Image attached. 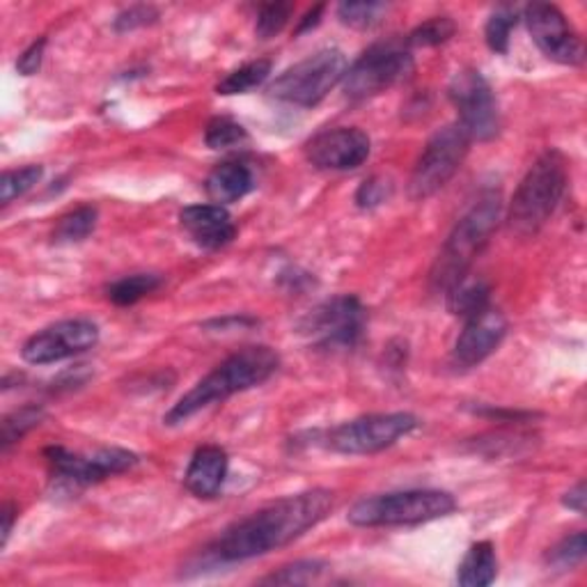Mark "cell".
Masks as SVG:
<instances>
[{"label":"cell","mask_w":587,"mask_h":587,"mask_svg":"<svg viewBox=\"0 0 587 587\" xmlns=\"http://www.w3.org/2000/svg\"><path fill=\"white\" fill-rule=\"evenodd\" d=\"M55 489L62 494H78L97 482L120 475L138 464V457L122 448H101L95 452H70L60 446L45 450Z\"/></svg>","instance_id":"cell-9"},{"label":"cell","mask_w":587,"mask_h":587,"mask_svg":"<svg viewBox=\"0 0 587 587\" xmlns=\"http://www.w3.org/2000/svg\"><path fill=\"white\" fill-rule=\"evenodd\" d=\"M280 367V355L264 345L246 347L225 359L216 370L188 390L182 400L163 415L165 425H182L196 413L225 402L227 397L268 382Z\"/></svg>","instance_id":"cell-2"},{"label":"cell","mask_w":587,"mask_h":587,"mask_svg":"<svg viewBox=\"0 0 587 587\" xmlns=\"http://www.w3.org/2000/svg\"><path fill=\"white\" fill-rule=\"evenodd\" d=\"M386 14L384 3H342L338 8V16L345 26L355 30H367L376 26Z\"/></svg>","instance_id":"cell-32"},{"label":"cell","mask_w":587,"mask_h":587,"mask_svg":"<svg viewBox=\"0 0 587 587\" xmlns=\"http://www.w3.org/2000/svg\"><path fill=\"white\" fill-rule=\"evenodd\" d=\"M500 193L496 188H487V191H482L477 200L469 207V212L457 221L432 266L429 280L436 291H448L459 280L469 276L471 264L494 235L500 221Z\"/></svg>","instance_id":"cell-3"},{"label":"cell","mask_w":587,"mask_h":587,"mask_svg":"<svg viewBox=\"0 0 587 587\" xmlns=\"http://www.w3.org/2000/svg\"><path fill=\"white\" fill-rule=\"evenodd\" d=\"M585 502H587V491H585V482H578L574 489H570L562 498V505L574 510L576 514H585Z\"/></svg>","instance_id":"cell-37"},{"label":"cell","mask_w":587,"mask_h":587,"mask_svg":"<svg viewBox=\"0 0 587 587\" xmlns=\"http://www.w3.org/2000/svg\"><path fill=\"white\" fill-rule=\"evenodd\" d=\"M411 72L413 55L409 45L397 39L379 41L347 70L342 78L345 92L351 99H370L402 83Z\"/></svg>","instance_id":"cell-8"},{"label":"cell","mask_w":587,"mask_h":587,"mask_svg":"<svg viewBox=\"0 0 587 587\" xmlns=\"http://www.w3.org/2000/svg\"><path fill=\"white\" fill-rule=\"evenodd\" d=\"M417 417L411 413H374L355 417L351 423L335 427L326 436V446L340 454H374L411 434Z\"/></svg>","instance_id":"cell-11"},{"label":"cell","mask_w":587,"mask_h":587,"mask_svg":"<svg viewBox=\"0 0 587 587\" xmlns=\"http://www.w3.org/2000/svg\"><path fill=\"white\" fill-rule=\"evenodd\" d=\"M243 140H246V129L233 117H214L207 124L204 142L212 147V150H227V147H235Z\"/></svg>","instance_id":"cell-31"},{"label":"cell","mask_w":587,"mask_h":587,"mask_svg":"<svg viewBox=\"0 0 587 587\" xmlns=\"http://www.w3.org/2000/svg\"><path fill=\"white\" fill-rule=\"evenodd\" d=\"M161 285V276L157 274H134L113 283L109 287V299L115 305H134L147 294H152Z\"/></svg>","instance_id":"cell-25"},{"label":"cell","mask_w":587,"mask_h":587,"mask_svg":"<svg viewBox=\"0 0 587 587\" xmlns=\"http://www.w3.org/2000/svg\"><path fill=\"white\" fill-rule=\"evenodd\" d=\"M326 572V562L322 560H299L280 567L271 576L262 578L260 583L264 585H308L312 580H317Z\"/></svg>","instance_id":"cell-27"},{"label":"cell","mask_w":587,"mask_h":587,"mask_svg":"<svg viewBox=\"0 0 587 587\" xmlns=\"http://www.w3.org/2000/svg\"><path fill=\"white\" fill-rule=\"evenodd\" d=\"M471 142V136L461 129L459 122L438 129L425 145L421 159L415 161L409 179V198L421 202L438 193L459 173Z\"/></svg>","instance_id":"cell-7"},{"label":"cell","mask_w":587,"mask_h":587,"mask_svg":"<svg viewBox=\"0 0 587 587\" xmlns=\"http://www.w3.org/2000/svg\"><path fill=\"white\" fill-rule=\"evenodd\" d=\"M97 218L99 214L95 207H78L74 209V212L65 214L58 221L53 229V239L58 243H76V241L88 239L95 233Z\"/></svg>","instance_id":"cell-23"},{"label":"cell","mask_w":587,"mask_h":587,"mask_svg":"<svg viewBox=\"0 0 587 587\" xmlns=\"http://www.w3.org/2000/svg\"><path fill=\"white\" fill-rule=\"evenodd\" d=\"M523 18L544 55L560 65H580L585 58L583 39L555 5L533 3L523 10Z\"/></svg>","instance_id":"cell-14"},{"label":"cell","mask_w":587,"mask_h":587,"mask_svg":"<svg viewBox=\"0 0 587 587\" xmlns=\"http://www.w3.org/2000/svg\"><path fill=\"white\" fill-rule=\"evenodd\" d=\"M516 21H519V14L512 8H500L491 14V18L487 21L485 37H487V45L494 53H508L510 35L516 26Z\"/></svg>","instance_id":"cell-30"},{"label":"cell","mask_w":587,"mask_h":587,"mask_svg":"<svg viewBox=\"0 0 587 587\" xmlns=\"http://www.w3.org/2000/svg\"><path fill=\"white\" fill-rule=\"evenodd\" d=\"M179 223L186 229V235L204 250L225 248L237 237V225L227 209L221 204L184 207Z\"/></svg>","instance_id":"cell-17"},{"label":"cell","mask_w":587,"mask_h":587,"mask_svg":"<svg viewBox=\"0 0 587 587\" xmlns=\"http://www.w3.org/2000/svg\"><path fill=\"white\" fill-rule=\"evenodd\" d=\"M498 560L491 541H477L469 549L466 558L461 560L457 583L461 587H487L496 580Z\"/></svg>","instance_id":"cell-20"},{"label":"cell","mask_w":587,"mask_h":587,"mask_svg":"<svg viewBox=\"0 0 587 587\" xmlns=\"http://www.w3.org/2000/svg\"><path fill=\"white\" fill-rule=\"evenodd\" d=\"M99 342V326L90 320H65L47 326L26 340L21 355L30 365H51L86 353Z\"/></svg>","instance_id":"cell-13"},{"label":"cell","mask_w":587,"mask_h":587,"mask_svg":"<svg viewBox=\"0 0 587 587\" xmlns=\"http://www.w3.org/2000/svg\"><path fill=\"white\" fill-rule=\"evenodd\" d=\"M587 555V537L585 533H574L560 539L553 549L547 553V564L555 572H572L583 564Z\"/></svg>","instance_id":"cell-26"},{"label":"cell","mask_w":587,"mask_h":587,"mask_svg":"<svg viewBox=\"0 0 587 587\" xmlns=\"http://www.w3.org/2000/svg\"><path fill=\"white\" fill-rule=\"evenodd\" d=\"M159 18V12L150 5H134L129 10H124L115 16V30L117 33H129V30H136V28H145L154 24V21Z\"/></svg>","instance_id":"cell-35"},{"label":"cell","mask_w":587,"mask_h":587,"mask_svg":"<svg viewBox=\"0 0 587 587\" xmlns=\"http://www.w3.org/2000/svg\"><path fill=\"white\" fill-rule=\"evenodd\" d=\"M289 16H291V5L289 3H268V5H264L260 10V14H258V26H255L258 37L260 39L276 37L287 26Z\"/></svg>","instance_id":"cell-33"},{"label":"cell","mask_w":587,"mask_h":587,"mask_svg":"<svg viewBox=\"0 0 587 587\" xmlns=\"http://www.w3.org/2000/svg\"><path fill=\"white\" fill-rule=\"evenodd\" d=\"M47 413L41 407L28 404L12 411L10 415L3 417V425H0V448L10 450L16 440L24 438L30 429H35L41 421H45Z\"/></svg>","instance_id":"cell-24"},{"label":"cell","mask_w":587,"mask_h":587,"mask_svg":"<svg viewBox=\"0 0 587 587\" xmlns=\"http://www.w3.org/2000/svg\"><path fill=\"white\" fill-rule=\"evenodd\" d=\"M454 33H457V26L450 16H434L409 35L407 45H409V49L438 47V45H444V41H448Z\"/></svg>","instance_id":"cell-28"},{"label":"cell","mask_w":587,"mask_h":587,"mask_svg":"<svg viewBox=\"0 0 587 587\" xmlns=\"http://www.w3.org/2000/svg\"><path fill=\"white\" fill-rule=\"evenodd\" d=\"M204 188L216 204H229L246 198L255 188L253 171L241 161H225L209 173Z\"/></svg>","instance_id":"cell-19"},{"label":"cell","mask_w":587,"mask_h":587,"mask_svg":"<svg viewBox=\"0 0 587 587\" xmlns=\"http://www.w3.org/2000/svg\"><path fill=\"white\" fill-rule=\"evenodd\" d=\"M45 49H47V39L41 37L37 41H33V45L18 55L16 60V72L21 76H33L39 72L41 67V58H45Z\"/></svg>","instance_id":"cell-36"},{"label":"cell","mask_w":587,"mask_h":587,"mask_svg":"<svg viewBox=\"0 0 587 587\" xmlns=\"http://www.w3.org/2000/svg\"><path fill=\"white\" fill-rule=\"evenodd\" d=\"M268 74H271V60L268 58L253 60V62H248V65L235 70L233 74H227L216 86V92L218 95L250 92V90H255L258 86H262V83L268 78Z\"/></svg>","instance_id":"cell-22"},{"label":"cell","mask_w":587,"mask_h":587,"mask_svg":"<svg viewBox=\"0 0 587 587\" xmlns=\"http://www.w3.org/2000/svg\"><path fill=\"white\" fill-rule=\"evenodd\" d=\"M229 459L218 446H202L196 450L186 469L184 485L198 498H216L225 485Z\"/></svg>","instance_id":"cell-18"},{"label":"cell","mask_w":587,"mask_h":587,"mask_svg":"<svg viewBox=\"0 0 587 587\" xmlns=\"http://www.w3.org/2000/svg\"><path fill=\"white\" fill-rule=\"evenodd\" d=\"M41 175H45L41 165H26L18 167V171L3 173V177H0V202L10 204L12 200L26 196L35 184H39Z\"/></svg>","instance_id":"cell-29"},{"label":"cell","mask_w":587,"mask_h":587,"mask_svg":"<svg viewBox=\"0 0 587 587\" xmlns=\"http://www.w3.org/2000/svg\"><path fill=\"white\" fill-rule=\"evenodd\" d=\"M392 193V184L386 177H370L361 184L359 193H355V204L361 209H374L384 204Z\"/></svg>","instance_id":"cell-34"},{"label":"cell","mask_w":587,"mask_h":587,"mask_svg":"<svg viewBox=\"0 0 587 587\" xmlns=\"http://www.w3.org/2000/svg\"><path fill=\"white\" fill-rule=\"evenodd\" d=\"M365 308L355 297H335L312 308L299 330L320 349H353L363 338Z\"/></svg>","instance_id":"cell-10"},{"label":"cell","mask_w":587,"mask_h":587,"mask_svg":"<svg viewBox=\"0 0 587 587\" xmlns=\"http://www.w3.org/2000/svg\"><path fill=\"white\" fill-rule=\"evenodd\" d=\"M349 65L340 49H322L285 70L268 86V95L299 109H314L345 78Z\"/></svg>","instance_id":"cell-6"},{"label":"cell","mask_w":587,"mask_h":587,"mask_svg":"<svg viewBox=\"0 0 587 587\" xmlns=\"http://www.w3.org/2000/svg\"><path fill=\"white\" fill-rule=\"evenodd\" d=\"M508 335L505 314L496 308H485L466 320L464 330L454 342L452 365L457 370H471L485 363L489 355L500 347Z\"/></svg>","instance_id":"cell-16"},{"label":"cell","mask_w":587,"mask_h":587,"mask_svg":"<svg viewBox=\"0 0 587 587\" xmlns=\"http://www.w3.org/2000/svg\"><path fill=\"white\" fill-rule=\"evenodd\" d=\"M0 519H3V541H0V547L5 549V544L12 535V526H14V519H16V508L14 502H5L3 510H0Z\"/></svg>","instance_id":"cell-38"},{"label":"cell","mask_w":587,"mask_h":587,"mask_svg":"<svg viewBox=\"0 0 587 587\" xmlns=\"http://www.w3.org/2000/svg\"><path fill=\"white\" fill-rule=\"evenodd\" d=\"M448 310L457 317H473V314L489 308V285L485 280H471L469 276L464 280H459L454 287L448 291Z\"/></svg>","instance_id":"cell-21"},{"label":"cell","mask_w":587,"mask_h":587,"mask_svg":"<svg viewBox=\"0 0 587 587\" xmlns=\"http://www.w3.org/2000/svg\"><path fill=\"white\" fill-rule=\"evenodd\" d=\"M333 510V494L328 489H312L297 496H285L268 502L262 510L227 526L204 555L212 562H243L271 551H278L294 539L303 537Z\"/></svg>","instance_id":"cell-1"},{"label":"cell","mask_w":587,"mask_h":587,"mask_svg":"<svg viewBox=\"0 0 587 587\" xmlns=\"http://www.w3.org/2000/svg\"><path fill=\"white\" fill-rule=\"evenodd\" d=\"M567 188V161L558 152H544L521 179L510 207V229L519 237H535L551 221Z\"/></svg>","instance_id":"cell-4"},{"label":"cell","mask_w":587,"mask_h":587,"mask_svg":"<svg viewBox=\"0 0 587 587\" xmlns=\"http://www.w3.org/2000/svg\"><path fill=\"white\" fill-rule=\"evenodd\" d=\"M448 95L459 111V124L471 140L487 142L500 132L498 103L487 78L477 70H461L450 80Z\"/></svg>","instance_id":"cell-12"},{"label":"cell","mask_w":587,"mask_h":587,"mask_svg":"<svg viewBox=\"0 0 587 587\" xmlns=\"http://www.w3.org/2000/svg\"><path fill=\"white\" fill-rule=\"evenodd\" d=\"M454 510L457 500L448 491L413 489L359 500L349 510L347 519L359 528H392L444 519Z\"/></svg>","instance_id":"cell-5"},{"label":"cell","mask_w":587,"mask_h":587,"mask_svg":"<svg viewBox=\"0 0 587 587\" xmlns=\"http://www.w3.org/2000/svg\"><path fill=\"white\" fill-rule=\"evenodd\" d=\"M372 152L370 136L359 127H338L322 132L305 145V157L322 171H355Z\"/></svg>","instance_id":"cell-15"},{"label":"cell","mask_w":587,"mask_h":587,"mask_svg":"<svg viewBox=\"0 0 587 587\" xmlns=\"http://www.w3.org/2000/svg\"><path fill=\"white\" fill-rule=\"evenodd\" d=\"M322 14H324V5H314L310 12H305V16L301 18V24L297 28V35L314 28V26H320V21H322Z\"/></svg>","instance_id":"cell-39"}]
</instances>
